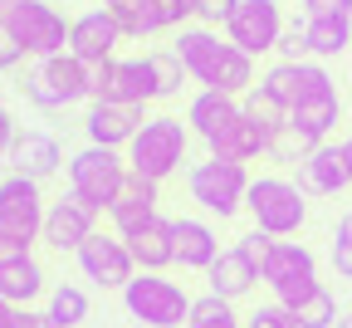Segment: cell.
Listing matches in <instances>:
<instances>
[{
	"mask_svg": "<svg viewBox=\"0 0 352 328\" xmlns=\"http://www.w3.org/2000/svg\"><path fill=\"white\" fill-rule=\"evenodd\" d=\"M171 54L186 64V74H191L201 88L230 93V99H245V93L254 88V59H250L245 50H235V44L220 34V30H210V25L176 30Z\"/></svg>",
	"mask_w": 352,
	"mask_h": 328,
	"instance_id": "6da1fadb",
	"label": "cell"
},
{
	"mask_svg": "<svg viewBox=\"0 0 352 328\" xmlns=\"http://www.w3.org/2000/svg\"><path fill=\"white\" fill-rule=\"evenodd\" d=\"M186 147H191V127L176 113H152L127 147V172L162 186L166 176H176L186 167Z\"/></svg>",
	"mask_w": 352,
	"mask_h": 328,
	"instance_id": "7a4b0ae2",
	"label": "cell"
},
{
	"mask_svg": "<svg viewBox=\"0 0 352 328\" xmlns=\"http://www.w3.org/2000/svg\"><path fill=\"white\" fill-rule=\"evenodd\" d=\"M44 216H50V201H44L39 181L6 172L0 176V240H6V255H20L44 240Z\"/></svg>",
	"mask_w": 352,
	"mask_h": 328,
	"instance_id": "3957f363",
	"label": "cell"
},
{
	"mask_svg": "<svg viewBox=\"0 0 352 328\" xmlns=\"http://www.w3.org/2000/svg\"><path fill=\"white\" fill-rule=\"evenodd\" d=\"M20 93L44 108V113H59V108H74L83 99H94V69L74 54H54V59H39L34 69H25L20 79Z\"/></svg>",
	"mask_w": 352,
	"mask_h": 328,
	"instance_id": "277c9868",
	"label": "cell"
},
{
	"mask_svg": "<svg viewBox=\"0 0 352 328\" xmlns=\"http://www.w3.org/2000/svg\"><path fill=\"white\" fill-rule=\"evenodd\" d=\"M250 167L245 162H226V157H206V162H191L186 167V192L191 201L206 211V216H220L230 221L245 211V196H250Z\"/></svg>",
	"mask_w": 352,
	"mask_h": 328,
	"instance_id": "5b68a950",
	"label": "cell"
},
{
	"mask_svg": "<svg viewBox=\"0 0 352 328\" xmlns=\"http://www.w3.org/2000/svg\"><path fill=\"white\" fill-rule=\"evenodd\" d=\"M245 211L254 216V230H264V236H274V240H289L308 221V196L289 176H254L250 196H245Z\"/></svg>",
	"mask_w": 352,
	"mask_h": 328,
	"instance_id": "8992f818",
	"label": "cell"
},
{
	"mask_svg": "<svg viewBox=\"0 0 352 328\" xmlns=\"http://www.w3.org/2000/svg\"><path fill=\"white\" fill-rule=\"evenodd\" d=\"M127 186V157L113 147H78L69 157V196H78L83 206H94L98 216L113 211V201L122 196Z\"/></svg>",
	"mask_w": 352,
	"mask_h": 328,
	"instance_id": "52a82bcc",
	"label": "cell"
},
{
	"mask_svg": "<svg viewBox=\"0 0 352 328\" xmlns=\"http://www.w3.org/2000/svg\"><path fill=\"white\" fill-rule=\"evenodd\" d=\"M191 294L186 285H176L166 274H138L122 289V309L127 318H138V328H182L191 318Z\"/></svg>",
	"mask_w": 352,
	"mask_h": 328,
	"instance_id": "ba28073f",
	"label": "cell"
},
{
	"mask_svg": "<svg viewBox=\"0 0 352 328\" xmlns=\"http://www.w3.org/2000/svg\"><path fill=\"white\" fill-rule=\"evenodd\" d=\"M88 103H127V108H147V103H162L157 93V74H152V59H108L94 69V99Z\"/></svg>",
	"mask_w": 352,
	"mask_h": 328,
	"instance_id": "9c48e42d",
	"label": "cell"
},
{
	"mask_svg": "<svg viewBox=\"0 0 352 328\" xmlns=\"http://www.w3.org/2000/svg\"><path fill=\"white\" fill-rule=\"evenodd\" d=\"M0 20H10V30H15V39L25 44L30 59L69 54V30H74V20H64V10H54L50 0H25L20 10L0 15Z\"/></svg>",
	"mask_w": 352,
	"mask_h": 328,
	"instance_id": "30bf717a",
	"label": "cell"
},
{
	"mask_svg": "<svg viewBox=\"0 0 352 328\" xmlns=\"http://www.w3.org/2000/svg\"><path fill=\"white\" fill-rule=\"evenodd\" d=\"M264 285L274 289V299L284 309H298L308 294L318 289V255L298 245V240H279L270 265H264Z\"/></svg>",
	"mask_w": 352,
	"mask_h": 328,
	"instance_id": "8fae6325",
	"label": "cell"
},
{
	"mask_svg": "<svg viewBox=\"0 0 352 328\" xmlns=\"http://www.w3.org/2000/svg\"><path fill=\"white\" fill-rule=\"evenodd\" d=\"M74 260H78V274H83L94 289H118V294H122L132 279H138V260H132L127 240H122V236H113V230H108V236L98 230V236L88 240Z\"/></svg>",
	"mask_w": 352,
	"mask_h": 328,
	"instance_id": "7c38bea8",
	"label": "cell"
},
{
	"mask_svg": "<svg viewBox=\"0 0 352 328\" xmlns=\"http://www.w3.org/2000/svg\"><path fill=\"white\" fill-rule=\"evenodd\" d=\"M226 39L235 44V50H245L250 59L279 50V39H284V6H279V0H240V10L226 25Z\"/></svg>",
	"mask_w": 352,
	"mask_h": 328,
	"instance_id": "4fadbf2b",
	"label": "cell"
},
{
	"mask_svg": "<svg viewBox=\"0 0 352 328\" xmlns=\"http://www.w3.org/2000/svg\"><path fill=\"white\" fill-rule=\"evenodd\" d=\"M94 236H98V211L94 206H83L78 196L50 201V216H44V245H50L54 255H78Z\"/></svg>",
	"mask_w": 352,
	"mask_h": 328,
	"instance_id": "5bb4252c",
	"label": "cell"
},
{
	"mask_svg": "<svg viewBox=\"0 0 352 328\" xmlns=\"http://www.w3.org/2000/svg\"><path fill=\"white\" fill-rule=\"evenodd\" d=\"M127 34H122V25L113 20V10H83V15H74V30H69V54L74 59H83L88 69H98V64H108V59H118V44H122Z\"/></svg>",
	"mask_w": 352,
	"mask_h": 328,
	"instance_id": "9a60e30c",
	"label": "cell"
},
{
	"mask_svg": "<svg viewBox=\"0 0 352 328\" xmlns=\"http://www.w3.org/2000/svg\"><path fill=\"white\" fill-rule=\"evenodd\" d=\"M259 83L270 88L289 113H294L298 103H308V99H323V93H333V74H328L318 59H303V64H274Z\"/></svg>",
	"mask_w": 352,
	"mask_h": 328,
	"instance_id": "2e32d148",
	"label": "cell"
},
{
	"mask_svg": "<svg viewBox=\"0 0 352 328\" xmlns=\"http://www.w3.org/2000/svg\"><path fill=\"white\" fill-rule=\"evenodd\" d=\"M147 123V108H127V103H88L83 113V132L94 147H113V152H127L132 137L142 132Z\"/></svg>",
	"mask_w": 352,
	"mask_h": 328,
	"instance_id": "e0dca14e",
	"label": "cell"
},
{
	"mask_svg": "<svg viewBox=\"0 0 352 328\" xmlns=\"http://www.w3.org/2000/svg\"><path fill=\"white\" fill-rule=\"evenodd\" d=\"M64 162V147H59V137L54 132H44V127H25L15 137V147H10V172L30 176V181H44V176H54Z\"/></svg>",
	"mask_w": 352,
	"mask_h": 328,
	"instance_id": "ac0fdd59",
	"label": "cell"
},
{
	"mask_svg": "<svg viewBox=\"0 0 352 328\" xmlns=\"http://www.w3.org/2000/svg\"><path fill=\"white\" fill-rule=\"evenodd\" d=\"M298 186H303V196H342L347 186H352V162L342 147L323 143L308 162H298Z\"/></svg>",
	"mask_w": 352,
	"mask_h": 328,
	"instance_id": "d6986e66",
	"label": "cell"
},
{
	"mask_svg": "<svg viewBox=\"0 0 352 328\" xmlns=\"http://www.w3.org/2000/svg\"><path fill=\"white\" fill-rule=\"evenodd\" d=\"M157 181H147V176H132L127 172V186H122V196L113 201V211H108V221H113V236H138L142 225H152L157 221Z\"/></svg>",
	"mask_w": 352,
	"mask_h": 328,
	"instance_id": "ffe728a7",
	"label": "cell"
},
{
	"mask_svg": "<svg viewBox=\"0 0 352 328\" xmlns=\"http://www.w3.org/2000/svg\"><path fill=\"white\" fill-rule=\"evenodd\" d=\"M254 285H264V274H259V265L240 250V245H226L220 250V260L206 269V294H220V299H245Z\"/></svg>",
	"mask_w": 352,
	"mask_h": 328,
	"instance_id": "44dd1931",
	"label": "cell"
},
{
	"mask_svg": "<svg viewBox=\"0 0 352 328\" xmlns=\"http://www.w3.org/2000/svg\"><path fill=\"white\" fill-rule=\"evenodd\" d=\"M171 236H176V265L182 269H201L206 274L220 260V236H215V225L201 221V216H176Z\"/></svg>",
	"mask_w": 352,
	"mask_h": 328,
	"instance_id": "7402d4cb",
	"label": "cell"
},
{
	"mask_svg": "<svg viewBox=\"0 0 352 328\" xmlns=\"http://www.w3.org/2000/svg\"><path fill=\"white\" fill-rule=\"evenodd\" d=\"M270 143H274V132L264 127L259 118L240 113L220 137H210V157H226V162H254V157H270Z\"/></svg>",
	"mask_w": 352,
	"mask_h": 328,
	"instance_id": "603a6c76",
	"label": "cell"
},
{
	"mask_svg": "<svg viewBox=\"0 0 352 328\" xmlns=\"http://www.w3.org/2000/svg\"><path fill=\"white\" fill-rule=\"evenodd\" d=\"M39 294H50V279H44V265L20 250V255H0V299H10L15 309H30Z\"/></svg>",
	"mask_w": 352,
	"mask_h": 328,
	"instance_id": "cb8c5ba5",
	"label": "cell"
},
{
	"mask_svg": "<svg viewBox=\"0 0 352 328\" xmlns=\"http://www.w3.org/2000/svg\"><path fill=\"white\" fill-rule=\"evenodd\" d=\"M240 113H245V99H230V93L201 88L196 99L186 103V127L201 137V143H210V137H220V132H226Z\"/></svg>",
	"mask_w": 352,
	"mask_h": 328,
	"instance_id": "d4e9b609",
	"label": "cell"
},
{
	"mask_svg": "<svg viewBox=\"0 0 352 328\" xmlns=\"http://www.w3.org/2000/svg\"><path fill=\"white\" fill-rule=\"evenodd\" d=\"M127 250L138 260V274H166L176 265V236H171V221H152L142 225L138 236H127Z\"/></svg>",
	"mask_w": 352,
	"mask_h": 328,
	"instance_id": "484cf974",
	"label": "cell"
},
{
	"mask_svg": "<svg viewBox=\"0 0 352 328\" xmlns=\"http://www.w3.org/2000/svg\"><path fill=\"white\" fill-rule=\"evenodd\" d=\"M303 44L314 59H338L352 44V15H303Z\"/></svg>",
	"mask_w": 352,
	"mask_h": 328,
	"instance_id": "4316f807",
	"label": "cell"
},
{
	"mask_svg": "<svg viewBox=\"0 0 352 328\" xmlns=\"http://www.w3.org/2000/svg\"><path fill=\"white\" fill-rule=\"evenodd\" d=\"M289 123H298L303 132H314L318 143L342 123V99H338V88L333 93H323V99H308V103H298L294 113H289Z\"/></svg>",
	"mask_w": 352,
	"mask_h": 328,
	"instance_id": "83f0119b",
	"label": "cell"
},
{
	"mask_svg": "<svg viewBox=\"0 0 352 328\" xmlns=\"http://www.w3.org/2000/svg\"><path fill=\"white\" fill-rule=\"evenodd\" d=\"M94 314V304H88V294L78 285H54L50 289V309H44V318L59 323V328H83V318Z\"/></svg>",
	"mask_w": 352,
	"mask_h": 328,
	"instance_id": "f1b7e54d",
	"label": "cell"
},
{
	"mask_svg": "<svg viewBox=\"0 0 352 328\" xmlns=\"http://www.w3.org/2000/svg\"><path fill=\"white\" fill-rule=\"evenodd\" d=\"M318 147H323V143H318L314 132H303L298 123H284V127L274 132V143H270V157H274V162H284V167H298V162L314 157Z\"/></svg>",
	"mask_w": 352,
	"mask_h": 328,
	"instance_id": "f546056e",
	"label": "cell"
},
{
	"mask_svg": "<svg viewBox=\"0 0 352 328\" xmlns=\"http://www.w3.org/2000/svg\"><path fill=\"white\" fill-rule=\"evenodd\" d=\"M186 328H245V314H235V304L220 299V294H201L191 304Z\"/></svg>",
	"mask_w": 352,
	"mask_h": 328,
	"instance_id": "4dcf8cb0",
	"label": "cell"
},
{
	"mask_svg": "<svg viewBox=\"0 0 352 328\" xmlns=\"http://www.w3.org/2000/svg\"><path fill=\"white\" fill-rule=\"evenodd\" d=\"M103 10H108V6H103ZM113 20L122 25L127 39H152V34H162V15H157L152 0H132V6H118Z\"/></svg>",
	"mask_w": 352,
	"mask_h": 328,
	"instance_id": "1f68e13d",
	"label": "cell"
},
{
	"mask_svg": "<svg viewBox=\"0 0 352 328\" xmlns=\"http://www.w3.org/2000/svg\"><path fill=\"white\" fill-rule=\"evenodd\" d=\"M294 318H298V328H338V299H333V289H314V294H308L298 309H294Z\"/></svg>",
	"mask_w": 352,
	"mask_h": 328,
	"instance_id": "d6a6232c",
	"label": "cell"
},
{
	"mask_svg": "<svg viewBox=\"0 0 352 328\" xmlns=\"http://www.w3.org/2000/svg\"><path fill=\"white\" fill-rule=\"evenodd\" d=\"M147 59H152V74H157V93H162V103H166V99H176V93L186 88V79H191V74H186V64L171 54V44H166V50H152Z\"/></svg>",
	"mask_w": 352,
	"mask_h": 328,
	"instance_id": "836d02e7",
	"label": "cell"
},
{
	"mask_svg": "<svg viewBox=\"0 0 352 328\" xmlns=\"http://www.w3.org/2000/svg\"><path fill=\"white\" fill-rule=\"evenodd\" d=\"M245 113H250V118H259L270 132H279V127L289 123V108H284V103H279V99H274V93L264 88V83H254V88L245 93Z\"/></svg>",
	"mask_w": 352,
	"mask_h": 328,
	"instance_id": "e575fe53",
	"label": "cell"
},
{
	"mask_svg": "<svg viewBox=\"0 0 352 328\" xmlns=\"http://www.w3.org/2000/svg\"><path fill=\"white\" fill-rule=\"evenodd\" d=\"M245 328H298V318H294V309H284L279 299H270V304H254L245 314Z\"/></svg>",
	"mask_w": 352,
	"mask_h": 328,
	"instance_id": "d590c367",
	"label": "cell"
},
{
	"mask_svg": "<svg viewBox=\"0 0 352 328\" xmlns=\"http://www.w3.org/2000/svg\"><path fill=\"white\" fill-rule=\"evenodd\" d=\"M333 269L342 274V279H352V211L338 221V230H333Z\"/></svg>",
	"mask_w": 352,
	"mask_h": 328,
	"instance_id": "8d00e7d4",
	"label": "cell"
},
{
	"mask_svg": "<svg viewBox=\"0 0 352 328\" xmlns=\"http://www.w3.org/2000/svg\"><path fill=\"white\" fill-rule=\"evenodd\" d=\"M157 15H162V30H186L196 20V0H152Z\"/></svg>",
	"mask_w": 352,
	"mask_h": 328,
	"instance_id": "74e56055",
	"label": "cell"
},
{
	"mask_svg": "<svg viewBox=\"0 0 352 328\" xmlns=\"http://www.w3.org/2000/svg\"><path fill=\"white\" fill-rule=\"evenodd\" d=\"M240 10V0H196V20L220 30V25H230V15Z\"/></svg>",
	"mask_w": 352,
	"mask_h": 328,
	"instance_id": "f35d334b",
	"label": "cell"
},
{
	"mask_svg": "<svg viewBox=\"0 0 352 328\" xmlns=\"http://www.w3.org/2000/svg\"><path fill=\"white\" fill-rule=\"evenodd\" d=\"M274 245H279V240H274V236H264V230H250V236H240V250H245V255L259 265V274H264V265H270Z\"/></svg>",
	"mask_w": 352,
	"mask_h": 328,
	"instance_id": "ab89813d",
	"label": "cell"
},
{
	"mask_svg": "<svg viewBox=\"0 0 352 328\" xmlns=\"http://www.w3.org/2000/svg\"><path fill=\"white\" fill-rule=\"evenodd\" d=\"M30 54H25V44L15 39V30H10V20H0V69H20Z\"/></svg>",
	"mask_w": 352,
	"mask_h": 328,
	"instance_id": "60d3db41",
	"label": "cell"
},
{
	"mask_svg": "<svg viewBox=\"0 0 352 328\" xmlns=\"http://www.w3.org/2000/svg\"><path fill=\"white\" fill-rule=\"evenodd\" d=\"M279 64H303V54H308V44H303V30L294 25V30H284V39H279Z\"/></svg>",
	"mask_w": 352,
	"mask_h": 328,
	"instance_id": "b9f144b4",
	"label": "cell"
},
{
	"mask_svg": "<svg viewBox=\"0 0 352 328\" xmlns=\"http://www.w3.org/2000/svg\"><path fill=\"white\" fill-rule=\"evenodd\" d=\"M15 137H20V127H15L10 108H0V167H10V147H15Z\"/></svg>",
	"mask_w": 352,
	"mask_h": 328,
	"instance_id": "7bdbcfd3",
	"label": "cell"
},
{
	"mask_svg": "<svg viewBox=\"0 0 352 328\" xmlns=\"http://www.w3.org/2000/svg\"><path fill=\"white\" fill-rule=\"evenodd\" d=\"M303 15H352V0H303Z\"/></svg>",
	"mask_w": 352,
	"mask_h": 328,
	"instance_id": "ee69618b",
	"label": "cell"
},
{
	"mask_svg": "<svg viewBox=\"0 0 352 328\" xmlns=\"http://www.w3.org/2000/svg\"><path fill=\"white\" fill-rule=\"evenodd\" d=\"M10 318H15V304H10V299H0V328H10Z\"/></svg>",
	"mask_w": 352,
	"mask_h": 328,
	"instance_id": "f6af8a7d",
	"label": "cell"
},
{
	"mask_svg": "<svg viewBox=\"0 0 352 328\" xmlns=\"http://www.w3.org/2000/svg\"><path fill=\"white\" fill-rule=\"evenodd\" d=\"M25 0H0V15H10V10H20Z\"/></svg>",
	"mask_w": 352,
	"mask_h": 328,
	"instance_id": "bcb514c9",
	"label": "cell"
},
{
	"mask_svg": "<svg viewBox=\"0 0 352 328\" xmlns=\"http://www.w3.org/2000/svg\"><path fill=\"white\" fill-rule=\"evenodd\" d=\"M103 6H108V10H118V6H132V0H103Z\"/></svg>",
	"mask_w": 352,
	"mask_h": 328,
	"instance_id": "7dc6e473",
	"label": "cell"
},
{
	"mask_svg": "<svg viewBox=\"0 0 352 328\" xmlns=\"http://www.w3.org/2000/svg\"><path fill=\"white\" fill-rule=\"evenodd\" d=\"M338 328H352V314H342V318H338Z\"/></svg>",
	"mask_w": 352,
	"mask_h": 328,
	"instance_id": "c3c4849f",
	"label": "cell"
},
{
	"mask_svg": "<svg viewBox=\"0 0 352 328\" xmlns=\"http://www.w3.org/2000/svg\"><path fill=\"white\" fill-rule=\"evenodd\" d=\"M342 152H347V162H352V137H347V143H342Z\"/></svg>",
	"mask_w": 352,
	"mask_h": 328,
	"instance_id": "681fc988",
	"label": "cell"
},
{
	"mask_svg": "<svg viewBox=\"0 0 352 328\" xmlns=\"http://www.w3.org/2000/svg\"><path fill=\"white\" fill-rule=\"evenodd\" d=\"M39 328H59V323H50V318H44V323H39Z\"/></svg>",
	"mask_w": 352,
	"mask_h": 328,
	"instance_id": "f907efd6",
	"label": "cell"
},
{
	"mask_svg": "<svg viewBox=\"0 0 352 328\" xmlns=\"http://www.w3.org/2000/svg\"><path fill=\"white\" fill-rule=\"evenodd\" d=\"M0 108H6V88H0Z\"/></svg>",
	"mask_w": 352,
	"mask_h": 328,
	"instance_id": "816d5d0a",
	"label": "cell"
},
{
	"mask_svg": "<svg viewBox=\"0 0 352 328\" xmlns=\"http://www.w3.org/2000/svg\"><path fill=\"white\" fill-rule=\"evenodd\" d=\"M0 255H6V240H0Z\"/></svg>",
	"mask_w": 352,
	"mask_h": 328,
	"instance_id": "f5cc1de1",
	"label": "cell"
},
{
	"mask_svg": "<svg viewBox=\"0 0 352 328\" xmlns=\"http://www.w3.org/2000/svg\"><path fill=\"white\" fill-rule=\"evenodd\" d=\"M347 83H352V69H347Z\"/></svg>",
	"mask_w": 352,
	"mask_h": 328,
	"instance_id": "db71d44e",
	"label": "cell"
},
{
	"mask_svg": "<svg viewBox=\"0 0 352 328\" xmlns=\"http://www.w3.org/2000/svg\"><path fill=\"white\" fill-rule=\"evenodd\" d=\"M103 328H108V323H103Z\"/></svg>",
	"mask_w": 352,
	"mask_h": 328,
	"instance_id": "11a10c76",
	"label": "cell"
}]
</instances>
